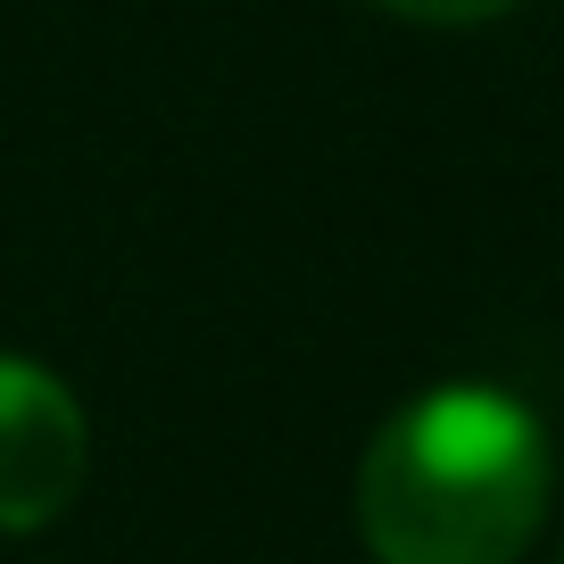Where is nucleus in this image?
<instances>
[{
	"mask_svg": "<svg viewBox=\"0 0 564 564\" xmlns=\"http://www.w3.org/2000/svg\"><path fill=\"white\" fill-rule=\"evenodd\" d=\"M547 498V423L490 382H441L406 399L357 465V531L373 564H523Z\"/></svg>",
	"mask_w": 564,
	"mask_h": 564,
	"instance_id": "1",
	"label": "nucleus"
},
{
	"mask_svg": "<svg viewBox=\"0 0 564 564\" xmlns=\"http://www.w3.org/2000/svg\"><path fill=\"white\" fill-rule=\"evenodd\" d=\"M91 432L58 373L0 357V531H42L84 498Z\"/></svg>",
	"mask_w": 564,
	"mask_h": 564,
	"instance_id": "2",
	"label": "nucleus"
},
{
	"mask_svg": "<svg viewBox=\"0 0 564 564\" xmlns=\"http://www.w3.org/2000/svg\"><path fill=\"white\" fill-rule=\"evenodd\" d=\"M366 9L406 18V25H498L507 9H523V0H366Z\"/></svg>",
	"mask_w": 564,
	"mask_h": 564,
	"instance_id": "3",
	"label": "nucleus"
},
{
	"mask_svg": "<svg viewBox=\"0 0 564 564\" xmlns=\"http://www.w3.org/2000/svg\"><path fill=\"white\" fill-rule=\"evenodd\" d=\"M556 564H564V547H556Z\"/></svg>",
	"mask_w": 564,
	"mask_h": 564,
	"instance_id": "4",
	"label": "nucleus"
}]
</instances>
